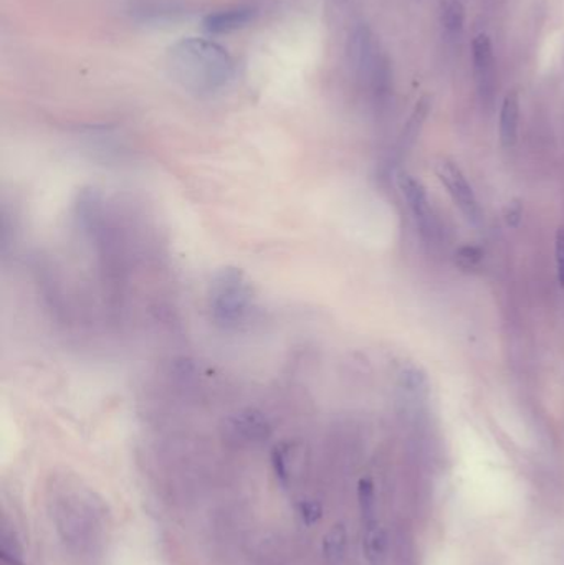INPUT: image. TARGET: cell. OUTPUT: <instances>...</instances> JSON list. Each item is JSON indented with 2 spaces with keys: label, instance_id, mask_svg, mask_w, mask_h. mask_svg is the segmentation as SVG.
Instances as JSON below:
<instances>
[{
  "label": "cell",
  "instance_id": "1",
  "mask_svg": "<svg viewBox=\"0 0 564 565\" xmlns=\"http://www.w3.org/2000/svg\"><path fill=\"white\" fill-rule=\"evenodd\" d=\"M166 67L172 80L195 97H212L233 83L236 64L227 48L208 38L188 37L171 45Z\"/></svg>",
  "mask_w": 564,
  "mask_h": 565
},
{
  "label": "cell",
  "instance_id": "2",
  "mask_svg": "<svg viewBox=\"0 0 564 565\" xmlns=\"http://www.w3.org/2000/svg\"><path fill=\"white\" fill-rule=\"evenodd\" d=\"M347 57L351 70L371 97L376 101L386 100L393 84V70L373 31L360 19H351L348 25Z\"/></svg>",
  "mask_w": 564,
  "mask_h": 565
},
{
  "label": "cell",
  "instance_id": "3",
  "mask_svg": "<svg viewBox=\"0 0 564 565\" xmlns=\"http://www.w3.org/2000/svg\"><path fill=\"white\" fill-rule=\"evenodd\" d=\"M198 12L194 0H128L126 15L136 24H178Z\"/></svg>",
  "mask_w": 564,
  "mask_h": 565
},
{
  "label": "cell",
  "instance_id": "4",
  "mask_svg": "<svg viewBox=\"0 0 564 565\" xmlns=\"http://www.w3.org/2000/svg\"><path fill=\"white\" fill-rule=\"evenodd\" d=\"M436 172L437 178L445 185L447 192H449L455 205L461 208L465 218L472 222V224H481V205H478L474 189L469 184L467 178H465L462 169L459 168L455 162L449 161V159H442V161L436 166Z\"/></svg>",
  "mask_w": 564,
  "mask_h": 565
},
{
  "label": "cell",
  "instance_id": "5",
  "mask_svg": "<svg viewBox=\"0 0 564 565\" xmlns=\"http://www.w3.org/2000/svg\"><path fill=\"white\" fill-rule=\"evenodd\" d=\"M397 185H399L401 192L406 199L407 207L416 218L420 231L430 234L433 230L436 217H433L432 207H430L429 197H427L422 182L410 176L409 172L399 171L397 172Z\"/></svg>",
  "mask_w": 564,
  "mask_h": 565
},
{
  "label": "cell",
  "instance_id": "6",
  "mask_svg": "<svg viewBox=\"0 0 564 565\" xmlns=\"http://www.w3.org/2000/svg\"><path fill=\"white\" fill-rule=\"evenodd\" d=\"M259 11L252 5H234V8L221 9V11L211 12L205 15V32L212 35L233 34V32L242 31L249 27L256 21Z\"/></svg>",
  "mask_w": 564,
  "mask_h": 565
},
{
  "label": "cell",
  "instance_id": "7",
  "mask_svg": "<svg viewBox=\"0 0 564 565\" xmlns=\"http://www.w3.org/2000/svg\"><path fill=\"white\" fill-rule=\"evenodd\" d=\"M475 80L482 97L488 98L495 88V57L488 35L478 34L472 42Z\"/></svg>",
  "mask_w": 564,
  "mask_h": 565
},
{
  "label": "cell",
  "instance_id": "8",
  "mask_svg": "<svg viewBox=\"0 0 564 565\" xmlns=\"http://www.w3.org/2000/svg\"><path fill=\"white\" fill-rule=\"evenodd\" d=\"M520 124V94L517 90L508 91L500 110V143L504 148H514L518 139Z\"/></svg>",
  "mask_w": 564,
  "mask_h": 565
},
{
  "label": "cell",
  "instance_id": "9",
  "mask_svg": "<svg viewBox=\"0 0 564 565\" xmlns=\"http://www.w3.org/2000/svg\"><path fill=\"white\" fill-rule=\"evenodd\" d=\"M439 19L447 35L459 37L465 27V8L462 0H440Z\"/></svg>",
  "mask_w": 564,
  "mask_h": 565
},
{
  "label": "cell",
  "instance_id": "10",
  "mask_svg": "<svg viewBox=\"0 0 564 565\" xmlns=\"http://www.w3.org/2000/svg\"><path fill=\"white\" fill-rule=\"evenodd\" d=\"M430 100L429 94H424L420 98L419 103L414 108L413 116H410L409 123H407L406 129H404V140L407 143H413L414 137L419 133L420 127H422L424 121H426L427 114L430 111Z\"/></svg>",
  "mask_w": 564,
  "mask_h": 565
},
{
  "label": "cell",
  "instance_id": "11",
  "mask_svg": "<svg viewBox=\"0 0 564 565\" xmlns=\"http://www.w3.org/2000/svg\"><path fill=\"white\" fill-rule=\"evenodd\" d=\"M482 258H484V251L474 245H467L458 251V261L462 268H475L481 263Z\"/></svg>",
  "mask_w": 564,
  "mask_h": 565
},
{
  "label": "cell",
  "instance_id": "12",
  "mask_svg": "<svg viewBox=\"0 0 564 565\" xmlns=\"http://www.w3.org/2000/svg\"><path fill=\"white\" fill-rule=\"evenodd\" d=\"M554 260H556V274L560 285L564 289V227L557 228L554 241Z\"/></svg>",
  "mask_w": 564,
  "mask_h": 565
},
{
  "label": "cell",
  "instance_id": "13",
  "mask_svg": "<svg viewBox=\"0 0 564 565\" xmlns=\"http://www.w3.org/2000/svg\"><path fill=\"white\" fill-rule=\"evenodd\" d=\"M319 512H322V509H319V506L316 505V502L305 501L300 505V516H302L303 521H305L306 524L315 522L316 519L319 518Z\"/></svg>",
  "mask_w": 564,
  "mask_h": 565
},
{
  "label": "cell",
  "instance_id": "14",
  "mask_svg": "<svg viewBox=\"0 0 564 565\" xmlns=\"http://www.w3.org/2000/svg\"><path fill=\"white\" fill-rule=\"evenodd\" d=\"M345 535L340 529H336V531L329 532L328 539H326L325 547L326 554H338L341 551V545H343Z\"/></svg>",
  "mask_w": 564,
  "mask_h": 565
},
{
  "label": "cell",
  "instance_id": "15",
  "mask_svg": "<svg viewBox=\"0 0 564 565\" xmlns=\"http://www.w3.org/2000/svg\"><path fill=\"white\" fill-rule=\"evenodd\" d=\"M521 215H523V207H521L520 201H511L507 208H505V221H507L510 227L518 225Z\"/></svg>",
  "mask_w": 564,
  "mask_h": 565
}]
</instances>
